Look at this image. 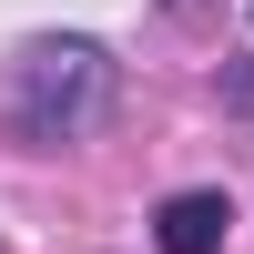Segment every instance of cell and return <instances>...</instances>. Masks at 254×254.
Returning a JSON list of instances; mask_svg holds the SVG:
<instances>
[{
    "label": "cell",
    "instance_id": "1",
    "mask_svg": "<svg viewBox=\"0 0 254 254\" xmlns=\"http://www.w3.org/2000/svg\"><path fill=\"white\" fill-rule=\"evenodd\" d=\"M112 112V51L102 41H31L10 61V132L31 153H61Z\"/></svg>",
    "mask_w": 254,
    "mask_h": 254
},
{
    "label": "cell",
    "instance_id": "2",
    "mask_svg": "<svg viewBox=\"0 0 254 254\" xmlns=\"http://www.w3.org/2000/svg\"><path fill=\"white\" fill-rule=\"evenodd\" d=\"M224 234H234V203H224L214 183H193V193H173L153 214V244L163 254H224Z\"/></svg>",
    "mask_w": 254,
    "mask_h": 254
}]
</instances>
